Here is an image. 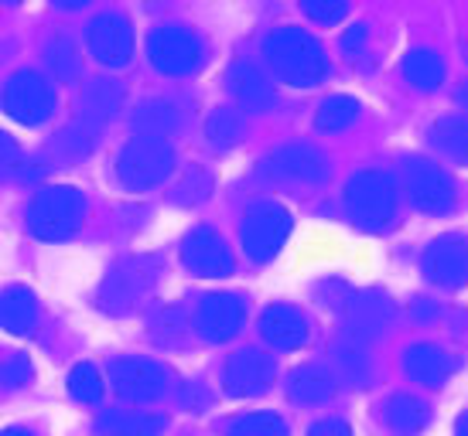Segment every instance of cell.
Here are the masks:
<instances>
[{
	"mask_svg": "<svg viewBox=\"0 0 468 436\" xmlns=\"http://www.w3.org/2000/svg\"><path fill=\"white\" fill-rule=\"evenodd\" d=\"M261 337L277 351H298L312 337V324L291 304H271L261 314Z\"/></svg>",
	"mask_w": 468,
	"mask_h": 436,
	"instance_id": "obj_19",
	"label": "cell"
},
{
	"mask_svg": "<svg viewBox=\"0 0 468 436\" xmlns=\"http://www.w3.org/2000/svg\"><path fill=\"white\" fill-rule=\"evenodd\" d=\"M178 123H182V113H178V106L171 103V99H147L133 113L137 137H157V140H165V137H171L178 130Z\"/></svg>",
	"mask_w": 468,
	"mask_h": 436,
	"instance_id": "obj_26",
	"label": "cell"
},
{
	"mask_svg": "<svg viewBox=\"0 0 468 436\" xmlns=\"http://www.w3.org/2000/svg\"><path fill=\"white\" fill-rule=\"evenodd\" d=\"M45 62L52 68V76L66 86V82H76L82 76V58H79L76 45L69 38H52L48 48H45Z\"/></svg>",
	"mask_w": 468,
	"mask_h": 436,
	"instance_id": "obj_33",
	"label": "cell"
},
{
	"mask_svg": "<svg viewBox=\"0 0 468 436\" xmlns=\"http://www.w3.org/2000/svg\"><path fill=\"white\" fill-rule=\"evenodd\" d=\"M0 106L4 113L25 123V127H41L48 123L55 113V89L48 86V78L35 72V68H21L4 82L0 92Z\"/></svg>",
	"mask_w": 468,
	"mask_h": 436,
	"instance_id": "obj_8",
	"label": "cell"
},
{
	"mask_svg": "<svg viewBox=\"0 0 468 436\" xmlns=\"http://www.w3.org/2000/svg\"><path fill=\"white\" fill-rule=\"evenodd\" d=\"M298 4L314 25H325V27L338 25L349 14V0H298Z\"/></svg>",
	"mask_w": 468,
	"mask_h": 436,
	"instance_id": "obj_37",
	"label": "cell"
},
{
	"mask_svg": "<svg viewBox=\"0 0 468 436\" xmlns=\"http://www.w3.org/2000/svg\"><path fill=\"white\" fill-rule=\"evenodd\" d=\"M182 259L188 270L196 273V276H206V280H222V276H229L236 270L233 249L226 245L219 232L208 229V225H196L185 235Z\"/></svg>",
	"mask_w": 468,
	"mask_h": 436,
	"instance_id": "obj_14",
	"label": "cell"
},
{
	"mask_svg": "<svg viewBox=\"0 0 468 436\" xmlns=\"http://www.w3.org/2000/svg\"><path fill=\"white\" fill-rule=\"evenodd\" d=\"M291 229H294V218L281 202H257V205L247 208L243 225H239L243 253L253 263H271L284 249Z\"/></svg>",
	"mask_w": 468,
	"mask_h": 436,
	"instance_id": "obj_6",
	"label": "cell"
},
{
	"mask_svg": "<svg viewBox=\"0 0 468 436\" xmlns=\"http://www.w3.org/2000/svg\"><path fill=\"white\" fill-rule=\"evenodd\" d=\"M335 375L328 372L325 365H298L287 375V396L298 406H322L335 396Z\"/></svg>",
	"mask_w": 468,
	"mask_h": 436,
	"instance_id": "obj_22",
	"label": "cell"
},
{
	"mask_svg": "<svg viewBox=\"0 0 468 436\" xmlns=\"http://www.w3.org/2000/svg\"><path fill=\"white\" fill-rule=\"evenodd\" d=\"M161 256H127L120 259L113 270L106 273L103 286H100V307L106 314H131L133 307H141L144 300L151 296V290L161 280Z\"/></svg>",
	"mask_w": 468,
	"mask_h": 436,
	"instance_id": "obj_3",
	"label": "cell"
},
{
	"mask_svg": "<svg viewBox=\"0 0 468 436\" xmlns=\"http://www.w3.org/2000/svg\"><path fill=\"white\" fill-rule=\"evenodd\" d=\"M4 4H21V0H4Z\"/></svg>",
	"mask_w": 468,
	"mask_h": 436,
	"instance_id": "obj_49",
	"label": "cell"
},
{
	"mask_svg": "<svg viewBox=\"0 0 468 436\" xmlns=\"http://www.w3.org/2000/svg\"><path fill=\"white\" fill-rule=\"evenodd\" d=\"M110 382L127 402H154L168 392L171 375L161 361L151 358H117L110 365Z\"/></svg>",
	"mask_w": 468,
	"mask_h": 436,
	"instance_id": "obj_11",
	"label": "cell"
},
{
	"mask_svg": "<svg viewBox=\"0 0 468 436\" xmlns=\"http://www.w3.org/2000/svg\"><path fill=\"white\" fill-rule=\"evenodd\" d=\"M455 365L458 361L444 348L428 345V341L410 345L403 351V372H407V379L417 385H431V389H441L455 375Z\"/></svg>",
	"mask_w": 468,
	"mask_h": 436,
	"instance_id": "obj_20",
	"label": "cell"
},
{
	"mask_svg": "<svg viewBox=\"0 0 468 436\" xmlns=\"http://www.w3.org/2000/svg\"><path fill=\"white\" fill-rule=\"evenodd\" d=\"M123 96H127V89L120 86L117 78H96V82H90L86 92H82V103H79L76 127H82L92 137H100L106 123L120 113Z\"/></svg>",
	"mask_w": 468,
	"mask_h": 436,
	"instance_id": "obj_18",
	"label": "cell"
},
{
	"mask_svg": "<svg viewBox=\"0 0 468 436\" xmlns=\"http://www.w3.org/2000/svg\"><path fill=\"white\" fill-rule=\"evenodd\" d=\"M332 355H335V365L342 369L346 382H352L356 389H363L369 382V355H366L359 337H342Z\"/></svg>",
	"mask_w": 468,
	"mask_h": 436,
	"instance_id": "obj_32",
	"label": "cell"
},
{
	"mask_svg": "<svg viewBox=\"0 0 468 436\" xmlns=\"http://www.w3.org/2000/svg\"><path fill=\"white\" fill-rule=\"evenodd\" d=\"M247 324V304L239 294H208L196 310V331L212 345L233 341Z\"/></svg>",
	"mask_w": 468,
	"mask_h": 436,
	"instance_id": "obj_15",
	"label": "cell"
},
{
	"mask_svg": "<svg viewBox=\"0 0 468 436\" xmlns=\"http://www.w3.org/2000/svg\"><path fill=\"white\" fill-rule=\"evenodd\" d=\"M86 48L106 68H123L133 58V27L117 11L96 14L86 25Z\"/></svg>",
	"mask_w": 468,
	"mask_h": 436,
	"instance_id": "obj_10",
	"label": "cell"
},
{
	"mask_svg": "<svg viewBox=\"0 0 468 436\" xmlns=\"http://www.w3.org/2000/svg\"><path fill=\"white\" fill-rule=\"evenodd\" d=\"M17 164H21V147H17V140H14L11 133L0 130V181L7 178V174H14Z\"/></svg>",
	"mask_w": 468,
	"mask_h": 436,
	"instance_id": "obj_39",
	"label": "cell"
},
{
	"mask_svg": "<svg viewBox=\"0 0 468 436\" xmlns=\"http://www.w3.org/2000/svg\"><path fill=\"white\" fill-rule=\"evenodd\" d=\"M420 270L434 286H444V290H458L462 283H468V235L462 232L438 235L424 249Z\"/></svg>",
	"mask_w": 468,
	"mask_h": 436,
	"instance_id": "obj_13",
	"label": "cell"
},
{
	"mask_svg": "<svg viewBox=\"0 0 468 436\" xmlns=\"http://www.w3.org/2000/svg\"><path fill=\"white\" fill-rule=\"evenodd\" d=\"M31 379V361L25 355H14L0 365V385H7V389H17V385H25Z\"/></svg>",
	"mask_w": 468,
	"mask_h": 436,
	"instance_id": "obj_38",
	"label": "cell"
},
{
	"mask_svg": "<svg viewBox=\"0 0 468 436\" xmlns=\"http://www.w3.org/2000/svg\"><path fill=\"white\" fill-rule=\"evenodd\" d=\"M0 436H35V433L25 430V426H7V430H0Z\"/></svg>",
	"mask_w": 468,
	"mask_h": 436,
	"instance_id": "obj_46",
	"label": "cell"
},
{
	"mask_svg": "<svg viewBox=\"0 0 468 436\" xmlns=\"http://www.w3.org/2000/svg\"><path fill=\"white\" fill-rule=\"evenodd\" d=\"M147 331L161 348H182L188 341V317L178 304H168V307H157L147 321Z\"/></svg>",
	"mask_w": 468,
	"mask_h": 436,
	"instance_id": "obj_29",
	"label": "cell"
},
{
	"mask_svg": "<svg viewBox=\"0 0 468 436\" xmlns=\"http://www.w3.org/2000/svg\"><path fill=\"white\" fill-rule=\"evenodd\" d=\"M458 103H462V106H465V109H468V86H465V89H462V92H458Z\"/></svg>",
	"mask_w": 468,
	"mask_h": 436,
	"instance_id": "obj_48",
	"label": "cell"
},
{
	"mask_svg": "<svg viewBox=\"0 0 468 436\" xmlns=\"http://www.w3.org/2000/svg\"><path fill=\"white\" fill-rule=\"evenodd\" d=\"M431 420V410L424 399L410 396V392H397L383 402V423L390 426L393 433L400 436H417Z\"/></svg>",
	"mask_w": 468,
	"mask_h": 436,
	"instance_id": "obj_24",
	"label": "cell"
},
{
	"mask_svg": "<svg viewBox=\"0 0 468 436\" xmlns=\"http://www.w3.org/2000/svg\"><path fill=\"white\" fill-rule=\"evenodd\" d=\"M318 296L325 300V307L342 310L346 304H349L352 290H349V286H346L342 280H328V283H322V286H318Z\"/></svg>",
	"mask_w": 468,
	"mask_h": 436,
	"instance_id": "obj_40",
	"label": "cell"
},
{
	"mask_svg": "<svg viewBox=\"0 0 468 436\" xmlns=\"http://www.w3.org/2000/svg\"><path fill=\"white\" fill-rule=\"evenodd\" d=\"M308 436H352V426L346 420H318L308 426Z\"/></svg>",
	"mask_w": 468,
	"mask_h": 436,
	"instance_id": "obj_42",
	"label": "cell"
},
{
	"mask_svg": "<svg viewBox=\"0 0 468 436\" xmlns=\"http://www.w3.org/2000/svg\"><path fill=\"white\" fill-rule=\"evenodd\" d=\"M431 140L455 164H468V116H441L431 127Z\"/></svg>",
	"mask_w": 468,
	"mask_h": 436,
	"instance_id": "obj_28",
	"label": "cell"
},
{
	"mask_svg": "<svg viewBox=\"0 0 468 436\" xmlns=\"http://www.w3.org/2000/svg\"><path fill=\"white\" fill-rule=\"evenodd\" d=\"M226 89L233 92V99L247 113H263V109H271L277 103V96H273V86L267 82L261 68L253 62H233L229 65V72H226Z\"/></svg>",
	"mask_w": 468,
	"mask_h": 436,
	"instance_id": "obj_21",
	"label": "cell"
},
{
	"mask_svg": "<svg viewBox=\"0 0 468 436\" xmlns=\"http://www.w3.org/2000/svg\"><path fill=\"white\" fill-rule=\"evenodd\" d=\"M410 317H414L417 324H431V321H438V307H434L431 300H424V296H417L414 304H410Z\"/></svg>",
	"mask_w": 468,
	"mask_h": 436,
	"instance_id": "obj_44",
	"label": "cell"
},
{
	"mask_svg": "<svg viewBox=\"0 0 468 436\" xmlns=\"http://www.w3.org/2000/svg\"><path fill=\"white\" fill-rule=\"evenodd\" d=\"M69 392H72L76 402H86V406L100 402V399H103V379H100V369L90 365V361L76 365V369L69 372Z\"/></svg>",
	"mask_w": 468,
	"mask_h": 436,
	"instance_id": "obj_36",
	"label": "cell"
},
{
	"mask_svg": "<svg viewBox=\"0 0 468 436\" xmlns=\"http://www.w3.org/2000/svg\"><path fill=\"white\" fill-rule=\"evenodd\" d=\"M363 45H366V27L363 25L349 27V31L342 35V52L346 55H359L363 52Z\"/></svg>",
	"mask_w": 468,
	"mask_h": 436,
	"instance_id": "obj_43",
	"label": "cell"
},
{
	"mask_svg": "<svg viewBox=\"0 0 468 436\" xmlns=\"http://www.w3.org/2000/svg\"><path fill=\"white\" fill-rule=\"evenodd\" d=\"M273 375H277V365H273L271 355L253 351V348H243V351H236L233 358L226 361V369H222V385H226L229 396L253 399V396H263V392L271 389Z\"/></svg>",
	"mask_w": 468,
	"mask_h": 436,
	"instance_id": "obj_16",
	"label": "cell"
},
{
	"mask_svg": "<svg viewBox=\"0 0 468 436\" xmlns=\"http://www.w3.org/2000/svg\"><path fill=\"white\" fill-rule=\"evenodd\" d=\"M208 402H212V396L206 392V385H185L182 389V406L188 412H202V410H208Z\"/></svg>",
	"mask_w": 468,
	"mask_h": 436,
	"instance_id": "obj_41",
	"label": "cell"
},
{
	"mask_svg": "<svg viewBox=\"0 0 468 436\" xmlns=\"http://www.w3.org/2000/svg\"><path fill=\"white\" fill-rule=\"evenodd\" d=\"M403 174H407L410 202L424 215H448L455 208V181H452V174L444 167H438L428 157H407L403 161Z\"/></svg>",
	"mask_w": 468,
	"mask_h": 436,
	"instance_id": "obj_9",
	"label": "cell"
},
{
	"mask_svg": "<svg viewBox=\"0 0 468 436\" xmlns=\"http://www.w3.org/2000/svg\"><path fill=\"white\" fill-rule=\"evenodd\" d=\"M397 205H400V194H397V181L390 171H359L352 174L346 184V212L349 218L366 232H387L397 218Z\"/></svg>",
	"mask_w": 468,
	"mask_h": 436,
	"instance_id": "obj_2",
	"label": "cell"
},
{
	"mask_svg": "<svg viewBox=\"0 0 468 436\" xmlns=\"http://www.w3.org/2000/svg\"><path fill=\"white\" fill-rule=\"evenodd\" d=\"M403 76H407V82H410L414 89L431 92L444 82L448 65H444V58L434 52V48H414V52L403 55Z\"/></svg>",
	"mask_w": 468,
	"mask_h": 436,
	"instance_id": "obj_27",
	"label": "cell"
},
{
	"mask_svg": "<svg viewBox=\"0 0 468 436\" xmlns=\"http://www.w3.org/2000/svg\"><path fill=\"white\" fill-rule=\"evenodd\" d=\"M168 420L157 412H100L96 433L100 436H161Z\"/></svg>",
	"mask_w": 468,
	"mask_h": 436,
	"instance_id": "obj_25",
	"label": "cell"
},
{
	"mask_svg": "<svg viewBox=\"0 0 468 436\" xmlns=\"http://www.w3.org/2000/svg\"><path fill=\"white\" fill-rule=\"evenodd\" d=\"M342 314H346L349 337H359V341L387 334L393 324L390 296L379 294V290H352L349 304L342 307Z\"/></svg>",
	"mask_w": 468,
	"mask_h": 436,
	"instance_id": "obj_17",
	"label": "cell"
},
{
	"mask_svg": "<svg viewBox=\"0 0 468 436\" xmlns=\"http://www.w3.org/2000/svg\"><path fill=\"white\" fill-rule=\"evenodd\" d=\"M52 7H58V11H79V7H86L90 0H48Z\"/></svg>",
	"mask_w": 468,
	"mask_h": 436,
	"instance_id": "obj_45",
	"label": "cell"
},
{
	"mask_svg": "<svg viewBox=\"0 0 468 436\" xmlns=\"http://www.w3.org/2000/svg\"><path fill=\"white\" fill-rule=\"evenodd\" d=\"M226 436H291V430L277 412H247L229 423Z\"/></svg>",
	"mask_w": 468,
	"mask_h": 436,
	"instance_id": "obj_34",
	"label": "cell"
},
{
	"mask_svg": "<svg viewBox=\"0 0 468 436\" xmlns=\"http://www.w3.org/2000/svg\"><path fill=\"white\" fill-rule=\"evenodd\" d=\"M359 113H363L359 99H352V96H328L325 103L318 106V113H314V127L322 130V133H342V130H349L359 119Z\"/></svg>",
	"mask_w": 468,
	"mask_h": 436,
	"instance_id": "obj_30",
	"label": "cell"
},
{
	"mask_svg": "<svg viewBox=\"0 0 468 436\" xmlns=\"http://www.w3.org/2000/svg\"><path fill=\"white\" fill-rule=\"evenodd\" d=\"M175 174V151L157 137H133L117 157V178L127 192H151Z\"/></svg>",
	"mask_w": 468,
	"mask_h": 436,
	"instance_id": "obj_5",
	"label": "cell"
},
{
	"mask_svg": "<svg viewBox=\"0 0 468 436\" xmlns=\"http://www.w3.org/2000/svg\"><path fill=\"white\" fill-rule=\"evenodd\" d=\"M247 133V119L236 113V109H216V113L206 119V140L216 147V151H229L243 140Z\"/></svg>",
	"mask_w": 468,
	"mask_h": 436,
	"instance_id": "obj_31",
	"label": "cell"
},
{
	"mask_svg": "<svg viewBox=\"0 0 468 436\" xmlns=\"http://www.w3.org/2000/svg\"><path fill=\"white\" fill-rule=\"evenodd\" d=\"M38 324V296L27 286L0 290V327L7 334H31Z\"/></svg>",
	"mask_w": 468,
	"mask_h": 436,
	"instance_id": "obj_23",
	"label": "cell"
},
{
	"mask_svg": "<svg viewBox=\"0 0 468 436\" xmlns=\"http://www.w3.org/2000/svg\"><path fill=\"white\" fill-rule=\"evenodd\" d=\"M208 194H212V174H208L206 167H188L185 171V178L175 184V192H171V202L175 205H198V202H206Z\"/></svg>",
	"mask_w": 468,
	"mask_h": 436,
	"instance_id": "obj_35",
	"label": "cell"
},
{
	"mask_svg": "<svg viewBox=\"0 0 468 436\" xmlns=\"http://www.w3.org/2000/svg\"><path fill=\"white\" fill-rule=\"evenodd\" d=\"M455 436H468V412H462L455 423Z\"/></svg>",
	"mask_w": 468,
	"mask_h": 436,
	"instance_id": "obj_47",
	"label": "cell"
},
{
	"mask_svg": "<svg viewBox=\"0 0 468 436\" xmlns=\"http://www.w3.org/2000/svg\"><path fill=\"white\" fill-rule=\"evenodd\" d=\"M82 218H86V198H82V192L69 188V184L45 188L27 205V229L35 232L38 239H45V243L69 239L82 225Z\"/></svg>",
	"mask_w": 468,
	"mask_h": 436,
	"instance_id": "obj_4",
	"label": "cell"
},
{
	"mask_svg": "<svg viewBox=\"0 0 468 436\" xmlns=\"http://www.w3.org/2000/svg\"><path fill=\"white\" fill-rule=\"evenodd\" d=\"M263 58L273 68V76L294 86V89H312L328 76L325 48L314 35L301 27H277L263 41Z\"/></svg>",
	"mask_w": 468,
	"mask_h": 436,
	"instance_id": "obj_1",
	"label": "cell"
},
{
	"mask_svg": "<svg viewBox=\"0 0 468 436\" xmlns=\"http://www.w3.org/2000/svg\"><path fill=\"white\" fill-rule=\"evenodd\" d=\"M263 174L287 184H322L328 181V157L314 143H284L263 161Z\"/></svg>",
	"mask_w": 468,
	"mask_h": 436,
	"instance_id": "obj_12",
	"label": "cell"
},
{
	"mask_svg": "<svg viewBox=\"0 0 468 436\" xmlns=\"http://www.w3.org/2000/svg\"><path fill=\"white\" fill-rule=\"evenodd\" d=\"M147 58L161 76H192L206 62V45L198 41L196 31L182 25H165L154 27L147 38Z\"/></svg>",
	"mask_w": 468,
	"mask_h": 436,
	"instance_id": "obj_7",
	"label": "cell"
}]
</instances>
